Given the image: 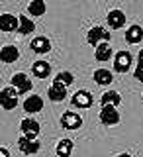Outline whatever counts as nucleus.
<instances>
[{
  "mask_svg": "<svg viewBox=\"0 0 143 157\" xmlns=\"http://www.w3.org/2000/svg\"><path fill=\"white\" fill-rule=\"evenodd\" d=\"M100 122L104 126H116L118 122H120V112L116 110V106H102Z\"/></svg>",
  "mask_w": 143,
  "mask_h": 157,
  "instance_id": "0eeeda50",
  "label": "nucleus"
},
{
  "mask_svg": "<svg viewBox=\"0 0 143 157\" xmlns=\"http://www.w3.org/2000/svg\"><path fill=\"white\" fill-rule=\"evenodd\" d=\"M61 126L65 128V130H78V128L82 126V118H81V114H77V112L67 110L65 114L61 116Z\"/></svg>",
  "mask_w": 143,
  "mask_h": 157,
  "instance_id": "39448f33",
  "label": "nucleus"
},
{
  "mask_svg": "<svg viewBox=\"0 0 143 157\" xmlns=\"http://www.w3.org/2000/svg\"><path fill=\"white\" fill-rule=\"evenodd\" d=\"M110 32H106V28H102V26H94V28H90V32H88V43H90L92 47H98L100 43H108L110 41Z\"/></svg>",
  "mask_w": 143,
  "mask_h": 157,
  "instance_id": "f257e3e1",
  "label": "nucleus"
},
{
  "mask_svg": "<svg viewBox=\"0 0 143 157\" xmlns=\"http://www.w3.org/2000/svg\"><path fill=\"white\" fill-rule=\"evenodd\" d=\"M118 157H131V155H130V153H120Z\"/></svg>",
  "mask_w": 143,
  "mask_h": 157,
  "instance_id": "bb28decb",
  "label": "nucleus"
},
{
  "mask_svg": "<svg viewBox=\"0 0 143 157\" xmlns=\"http://www.w3.org/2000/svg\"><path fill=\"white\" fill-rule=\"evenodd\" d=\"M143 39V28L137 26V24H134V26L127 28L126 32V41L130 43V45H135V43H139Z\"/></svg>",
  "mask_w": 143,
  "mask_h": 157,
  "instance_id": "f3484780",
  "label": "nucleus"
},
{
  "mask_svg": "<svg viewBox=\"0 0 143 157\" xmlns=\"http://www.w3.org/2000/svg\"><path fill=\"white\" fill-rule=\"evenodd\" d=\"M100 104H102V106H120V104H122L120 92H116V90L104 92V94H102V98H100Z\"/></svg>",
  "mask_w": 143,
  "mask_h": 157,
  "instance_id": "6ab92c4d",
  "label": "nucleus"
},
{
  "mask_svg": "<svg viewBox=\"0 0 143 157\" xmlns=\"http://www.w3.org/2000/svg\"><path fill=\"white\" fill-rule=\"evenodd\" d=\"M106 22L112 29H120V28L126 26V14L122 10H110L108 16H106Z\"/></svg>",
  "mask_w": 143,
  "mask_h": 157,
  "instance_id": "f8f14e48",
  "label": "nucleus"
},
{
  "mask_svg": "<svg viewBox=\"0 0 143 157\" xmlns=\"http://www.w3.org/2000/svg\"><path fill=\"white\" fill-rule=\"evenodd\" d=\"M57 81L59 82H63V85L65 86H69V85H73V82H75V75H73V73H69V71H61V73H57Z\"/></svg>",
  "mask_w": 143,
  "mask_h": 157,
  "instance_id": "b1692460",
  "label": "nucleus"
},
{
  "mask_svg": "<svg viewBox=\"0 0 143 157\" xmlns=\"http://www.w3.org/2000/svg\"><path fill=\"white\" fill-rule=\"evenodd\" d=\"M12 86L16 88V90L20 92V94H28L29 90H32V81L28 78L26 73H16V75L12 77Z\"/></svg>",
  "mask_w": 143,
  "mask_h": 157,
  "instance_id": "423d86ee",
  "label": "nucleus"
},
{
  "mask_svg": "<svg viewBox=\"0 0 143 157\" xmlns=\"http://www.w3.org/2000/svg\"><path fill=\"white\" fill-rule=\"evenodd\" d=\"M18 57H20V51L14 45H4L0 49V61L2 63H16Z\"/></svg>",
  "mask_w": 143,
  "mask_h": 157,
  "instance_id": "dca6fc26",
  "label": "nucleus"
},
{
  "mask_svg": "<svg viewBox=\"0 0 143 157\" xmlns=\"http://www.w3.org/2000/svg\"><path fill=\"white\" fill-rule=\"evenodd\" d=\"M134 63V57H131L130 51H118L114 55V71L116 73H127Z\"/></svg>",
  "mask_w": 143,
  "mask_h": 157,
  "instance_id": "7ed1b4c3",
  "label": "nucleus"
},
{
  "mask_svg": "<svg viewBox=\"0 0 143 157\" xmlns=\"http://www.w3.org/2000/svg\"><path fill=\"white\" fill-rule=\"evenodd\" d=\"M0 157H10V151L6 147H0Z\"/></svg>",
  "mask_w": 143,
  "mask_h": 157,
  "instance_id": "a878e982",
  "label": "nucleus"
},
{
  "mask_svg": "<svg viewBox=\"0 0 143 157\" xmlns=\"http://www.w3.org/2000/svg\"><path fill=\"white\" fill-rule=\"evenodd\" d=\"M20 130H22V134L29 137V140H37L39 132H41V126H39L37 120H33V118H26V120H22V124H20Z\"/></svg>",
  "mask_w": 143,
  "mask_h": 157,
  "instance_id": "20e7f679",
  "label": "nucleus"
},
{
  "mask_svg": "<svg viewBox=\"0 0 143 157\" xmlns=\"http://www.w3.org/2000/svg\"><path fill=\"white\" fill-rule=\"evenodd\" d=\"M29 47H32V51H36V53H49V51H51V41H49L47 37L39 36V37L32 39Z\"/></svg>",
  "mask_w": 143,
  "mask_h": 157,
  "instance_id": "2eb2a0df",
  "label": "nucleus"
},
{
  "mask_svg": "<svg viewBox=\"0 0 143 157\" xmlns=\"http://www.w3.org/2000/svg\"><path fill=\"white\" fill-rule=\"evenodd\" d=\"M20 18V28H18V33L20 36H26V33H32L36 29V24L32 20H28V16H18Z\"/></svg>",
  "mask_w": 143,
  "mask_h": 157,
  "instance_id": "5701e85b",
  "label": "nucleus"
},
{
  "mask_svg": "<svg viewBox=\"0 0 143 157\" xmlns=\"http://www.w3.org/2000/svg\"><path fill=\"white\" fill-rule=\"evenodd\" d=\"M71 102H73V106H77V108H90L92 102H94V98H92V94L88 90H77L75 94H73Z\"/></svg>",
  "mask_w": 143,
  "mask_h": 157,
  "instance_id": "9d476101",
  "label": "nucleus"
},
{
  "mask_svg": "<svg viewBox=\"0 0 143 157\" xmlns=\"http://www.w3.org/2000/svg\"><path fill=\"white\" fill-rule=\"evenodd\" d=\"M18 147H20V151H22L24 155H33V153H37V151L41 149V144H39L37 140H29V137L22 136L18 140Z\"/></svg>",
  "mask_w": 143,
  "mask_h": 157,
  "instance_id": "1a4fd4ad",
  "label": "nucleus"
},
{
  "mask_svg": "<svg viewBox=\"0 0 143 157\" xmlns=\"http://www.w3.org/2000/svg\"><path fill=\"white\" fill-rule=\"evenodd\" d=\"M32 75L36 78H47L51 75V65L47 61H36L32 65Z\"/></svg>",
  "mask_w": 143,
  "mask_h": 157,
  "instance_id": "4468645a",
  "label": "nucleus"
},
{
  "mask_svg": "<svg viewBox=\"0 0 143 157\" xmlns=\"http://www.w3.org/2000/svg\"><path fill=\"white\" fill-rule=\"evenodd\" d=\"M47 94H49V100H53V102H63V100L67 98V86L63 85V82H59L57 78H53V85L49 86Z\"/></svg>",
  "mask_w": 143,
  "mask_h": 157,
  "instance_id": "6e6552de",
  "label": "nucleus"
},
{
  "mask_svg": "<svg viewBox=\"0 0 143 157\" xmlns=\"http://www.w3.org/2000/svg\"><path fill=\"white\" fill-rule=\"evenodd\" d=\"M73 147H75L73 145V140H61L55 147V153H57V157H71Z\"/></svg>",
  "mask_w": 143,
  "mask_h": 157,
  "instance_id": "412c9836",
  "label": "nucleus"
},
{
  "mask_svg": "<svg viewBox=\"0 0 143 157\" xmlns=\"http://www.w3.org/2000/svg\"><path fill=\"white\" fill-rule=\"evenodd\" d=\"M135 78L139 82H143V49L139 51V55H137V67H135Z\"/></svg>",
  "mask_w": 143,
  "mask_h": 157,
  "instance_id": "393cba45",
  "label": "nucleus"
},
{
  "mask_svg": "<svg viewBox=\"0 0 143 157\" xmlns=\"http://www.w3.org/2000/svg\"><path fill=\"white\" fill-rule=\"evenodd\" d=\"M92 78H94V82L100 85V86H108V85H112V81H114V77H112V73L108 71V69H96Z\"/></svg>",
  "mask_w": 143,
  "mask_h": 157,
  "instance_id": "a211bd4d",
  "label": "nucleus"
},
{
  "mask_svg": "<svg viewBox=\"0 0 143 157\" xmlns=\"http://www.w3.org/2000/svg\"><path fill=\"white\" fill-rule=\"evenodd\" d=\"M28 12L32 14V16H43V14L47 12V4L43 2V0H32V2L28 4Z\"/></svg>",
  "mask_w": 143,
  "mask_h": 157,
  "instance_id": "4be33fe9",
  "label": "nucleus"
},
{
  "mask_svg": "<svg viewBox=\"0 0 143 157\" xmlns=\"http://www.w3.org/2000/svg\"><path fill=\"white\" fill-rule=\"evenodd\" d=\"M24 110H26L28 114H37V112H41V110H43V100H41V96L29 94L26 100H24Z\"/></svg>",
  "mask_w": 143,
  "mask_h": 157,
  "instance_id": "ddd939ff",
  "label": "nucleus"
},
{
  "mask_svg": "<svg viewBox=\"0 0 143 157\" xmlns=\"http://www.w3.org/2000/svg\"><path fill=\"white\" fill-rule=\"evenodd\" d=\"M112 55H114V51H112V47L108 45V43H100V45L96 47V51H94V57H96V61H100V63H106V61H110Z\"/></svg>",
  "mask_w": 143,
  "mask_h": 157,
  "instance_id": "aec40b11",
  "label": "nucleus"
},
{
  "mask_svg": "<svg viewBox=\"0 0 143 157\" xmlns=\"http://www.w3.org/2000/svg\"><path fill=\"white\" fill-rule=\"evenodd\" d=\"M18 28H20V18L18 16H12V14H2L0 16V29L2 32H18Z\"/></svg>",
  "mask_w": 143,
  "mask_h": 157,
  "instance_id": "9b49d317",
  "label": "nucleus"
},
{
  "mask_svg": "<svg viewBox=\"0 0 143 157\" xmlns=\"http://www.w3.org/2000/svg\"><path fill=\"white\" fill-rule=\"evenodd\" d=\"M18 96H20V92L14 86L2 88V92H0V104H2L4 110H14L18 106Z\"/></svg>",
  "mask_w": 143,
  "mask_h": 157,
  "instance_id": "f03ea898",
  "label": "nucleus"
}]
</instances>
